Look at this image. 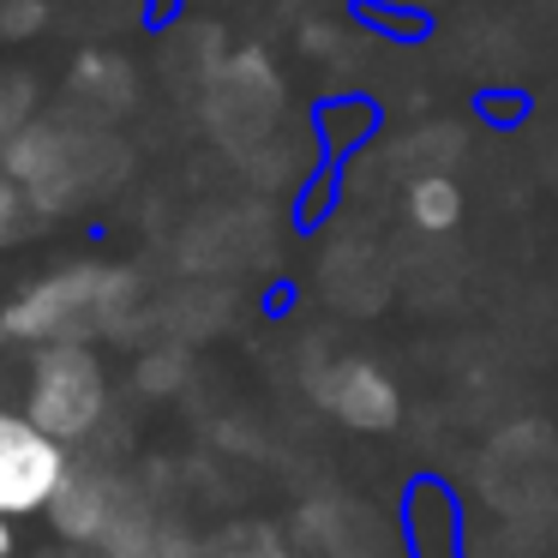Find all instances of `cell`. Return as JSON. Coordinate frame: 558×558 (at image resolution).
<instances>
[{
	"instance_id": "8992f818",
	"label": "cell",
	"mask_w": 558,
	"mask_h": 558,
	"mask_svg": "<svg viewBox=\"0 0 558 558\" xmlns=\"http://www.w3.org/2000/svg\"><path fill=\"white\" fill-rule=\"evenodd\" d=\"M481 481H486V498H493L498 510H529V505H541V498L553 493L558 450L517 457V438H498L493 457H486V469H481Z\"/></svg>"
},
{
	"instance_id": "9c48e42d",
	"label": "cell",
	"mask_w": 558,
	"mask_h": 558,
	"mask_svg": "<svg viewBox=\"0 0 558 558\" xmlns=\"http://www.w3.org/2000/svg\"><path fill=\"white\" fill-rule=\"evenodd\" d=\"M19 229H25V198H19V186L0 174V246H13Z\"/></svg>"
},
{
	"instance_id": "52a82bcc",
	"label": "cell",
	"mask_w": 558,
	"mask_h": 558,
	"mask_svg": "<svg viewBox=\"0 0 558 558\" xmlns=\"http://www.w3.org/2000/svg\"><path fill=\"white\" fill-rule=\"evenodd\" d=\"M409 505H414L409 510L414 553H421V558H457V517H450L445 486H414Z\"/></svg>"
},
{
	"instance_id": "277c9868",
	"label": "cell",
	"mask_w": 558,
	"mask_h": 558,
	"mask_svg": "<svg viewBox=\"0 0 558 558\" xmlns=\"http://www.w3.org/2000/svg\"><path fill=\"white\" fill-rule=\"evenodd\" d=\"M73 445L49 438L25 409H0V517H49L73 481Z\"/></svg>"
},
{
	"instance_id": "30bf717a",
	"label": "cell",
	"mask_w": 558,
	"mask_h": 558,
	"mask_svg": "<svg viewBox=\"0 0 558 558\" xmlns=\"http://www.w3.org/2000/svg\"><path fill=\"white\" fill-rule=\"evenodd\" d=\"M0 558H19V522L0 517Z\"/></svg>"
},
{
	"instance_id": "3957f363",
	"label": "cell",
	"mask_w": 558,
	"mask_h": 558,
	"mask_svg": "<svg viewBox=\"0 0 558 558\" xmlns=\"http://www.w3.org/2000/svg\"><path fill=\"white\" fill-rule=\"evenodd\" d=\"M49 522L61 529L66 546H85V558H157L162 546L145 498L114 474H90V469H73Z\"/></svg>"
},
{
	"instance_id": "5b68a950",
	"label": "cell",
	"mask_w": 558,
	"mask_h": 558,
	"mask_svg": "<svg viewBox=\"0 0 558 558\" xmlns=\"http://www.w3.org/2000/svg\"><path fill=\"white\" fill-rule=\"evenodd\" d=\"M313 397L325 402L342 426H354V433H390V426L402 421V397H397V385H390V373L373 361H354V354L349 361H330L325 373L313 378Z\"/></svg>"
},
{
	"instance_id": "6da1fadb",
	"label": "cell",
	"mask_w": 558,
	"mask_h": 558,
	"mask_svg": "<svg viewBox=\"0 0 558 558\" xmlns=\"http://www.w3.org/2000/svg\"><path fill=\"white\" fill-rule=\"evenodd\" d=\"M138 301V277L121 265H73L37 277L19 289L0 313V337L25 342V349H49V342H90L114 330Z\"/></svg>"
},
{
	"instance_id": "ba28073f",
	"label": "cell",
	"mask_w": 558,
	"mask_h": 558,
	"mask_svg": "<svg viewBox=\"0 0 558 558\" xmlns=\"http://www.w3.org/2000/svg\"><path fill=\"white\" fill-rule=\"evenodd\" d=\"M409 222L426 234H445L462 222V186L450 174H414L409 181Z\"/></svg>"
},
{
	"instance_id": "7a4b0ae2",
	"label": "cell",
	"mask_w": 558,
	"mask_h": 558,
	"mask_svg": "<svg viewBox=\"0 0 558 558\" xmlns=\"http://www.w3.org/2000/svg\"><path fill=\"white\" fill-rule=\"evenodd\" d=\"M19 409H25L49 438H61V445L90 438L102 426V414H109V366H102V354L90 349V342L31 349Z\"/></svg>"
}]
</instances>
